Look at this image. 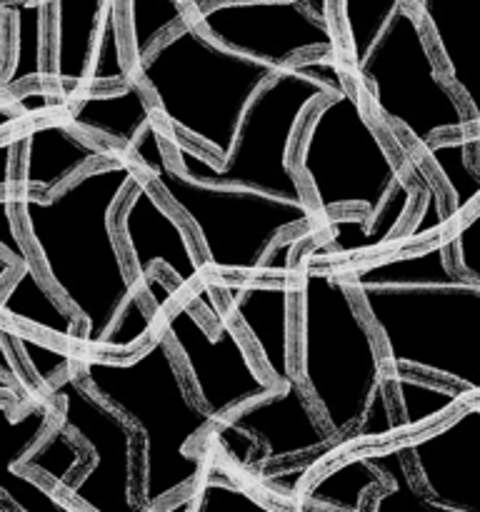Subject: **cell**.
Here are the masks:
<instances>
[{
  "mask_svg": "<svg viewBox=\"0 0 480 512\" xmlns=\"http://www.w3.org/2000/svg\"><path fill=\"white\" fill-rule=\"evenodd\" d=\"M138 178L133 158L113 155L55 195L15 190L23 235L40 273L83 325L78 353L130 358L158 333L155 310L135 280L115 225Z\"/></svg>",
  "mask_w": 480,
  "mask_h": 512,
  "instance_id": "6da1fadb",
  "label": "cell"
},
{
  "mask_svg": "<svg viewBox=\"0 0 480 512\" xmlns=\"http://www.w3.org/2000/svg\"><path fill=\"white\" fill-rule=\"evenodd\" d=\"M293 163L323 218L313 253L325 263L393 248L418 213V158L398 165L350 73L308 113Z\"/></svg>",
  "mask_w": 480,
  "mask_h": 512,
  "instance_id": "7a4b0ae2",
  "label": "cell"
},
{
  "mask_svg": "<svg viewBox=\"0 0 480 512\" xmlns=\"http://www.w3.org/2000/svg\"><path fill=\"white\" fill-rule=\"evenodd\" d=\"M390 370H408L480 398V283L453 263L450 225L383 258L338 263Z\"/></svg>",
  "mask_w": 480,
  "mask_h": 512,
  "instance_id": "3957f363",
  "label": "cell"
},
{
  "mask_svg": "<svg viewBox=\"0 0 480 512\" xmlns=\"http://www.w3.org/2000/svg\"><path fill=\"white\" fill-rule=\"evenodd\" d=\"M313 238L300 248L298 270V380L340 455L398 440L388 363L378 333L335 263L315 258Z\"/></svg>",
  "mask_w": 480,
  "mask_h": 512,
  "instance_id": "277c9868",
  "label": "cell"
},
{
  "mask_svg": "<svg viewBox=\"0 0 480 512\" xmlns=\"http://www.w3.org/2000/svg\"><path fill=\"white\" fill-rule=\"evenodd\" d=\"M338 25L345 70L390 138L403 133L420 153L438 138L478 133L408 0H338Z\"/></svg>",
  "mask_w": 480,
  "mask_h": 512,
  "instance_id": "5b68a950",
  "label": "cell"
},
{
  "mask_svg": "<svg viewBox=\"0 0 480 512\" xmlns=\"http://www.w3.org/2000/svg\"><path fill=\"white\" fill-rule=\"evenodd\" d=\"M130 158L193 230L213 275H295L303 243L323 230L310 200L298 203L178 170L160 120Z\"/></svg>",
  "mask_w": 480,
  "mask_h": 512,
  "instance_id": "8992f818",
  "label": "cell"
},
{
  "mask_svg": "<svg viewBox=\"0 0 480 512\" xmlns=\"http://www.w3.org/2000/svg\"><path fill=\"white\" fill-rule=\"evenodd\" d=\"M78 375L138 433L140 503L148 512L193 493L210 455L200 440L208 443L218 420L193 395L170 340L158 330L130 358L78 353Z\"/></svg>",
  "mask_w": 480,
  "mask_h": 512,
  "instance_id": "52a82bcc",
  "label": "cell"
},
{
  "mask_svg": "<svg viewBox=\"0 0 480 512\" xmlns=\"http://www.w3.org/2000/svg\"><path fill=\"white\" fill-rule=\"evenodd\" d=\"M275 73L273 65L215 43L188 18L135 65L133 78L150 93L165 128L223 165L250 103Z\"/></svg>",
  "mask_w": 480,
  "mask_h": 512,
  "instance_id": "ba28073f",
  "label": "cell"
},
{
  "mask_svg": "<svg viewBox=\"0 0 480 512\" xmlns=\"http://www.w3.org/2000/svg\"><path fill=\"white\" fill-rule=\"evenodd\" d=\"M345 78L343 53L313 55L278 70L250 103L233 153L223 165L163 125L170 160L188 175H208L220 183L245 185L298 203L310 200L293 163L295 145L310 110L338 93Z\"/></svg>",
  "mask_w": 480,
  "mask_h": 512,
  "instance_id": "9c48e42d",
  "label": "cell"
},
{
  "mask_svg": "<svg viewBox=\"0 0 480 512\" xmlns=\"http://www.w3.org/2000/svg\"><path fill=\"white\" fill-rule=\"evenodd\" d=\"M208 38L283 70L313 55L343 53L338 0H188Z\"/></svg>",
  "mask_w": 480,
  "mask_h": 512,
  "instance_id": "30bf717a",
  "label": "cell"
},
{
  "mask_svg": "<svg viewBox=\"0 0 480 512\" xmlns=\"http://www.w3.org/2000/svg\"><path fill=\"white\" fill-rule=\"evenodd\" d=\"M155 318L178 355L190 390L215 420H225L278 388L260 368L248 340L240 338L230 313L210 323L198 315L193 295L180 288Z\"/></svg>",
  "mask_w": 480,
  "mask_h": 512,
  "instance_id": "8fae6325",
  "label": "cell"
},
{
  "mask_svg": "<svg viewBox=\"0 0 480 512\" xmlns=\"http://www.w3.org/2000/svg\"><path fill=\"white\" fill-rule=\"evenodd\" d=\"M48 398L60 425L90 453L65 498L85 512H148L140 503V438L133 425L103 403L80 375L58 385Z\"/></svg>",
  "mask_w": 480,
  "mask_h": 512,
  "instance_id": "7c38bea8",
  "label": "cell"
},
{
  "mask_svg": "<svg viewBox=\"0 0 480 512\" xmlns=\"http://www.w3.org/2000/svg\"><path fill=\"white\" fill-rule=\"evenodd\" d=\"M133 78L120 28V0H50L48 80L63 108L85 90Z\"/></svg>",
  "mask_w": 480,
  "mask_h": 512,
  "instance_id": "4fadbf2b",
  "label": "cell"
},
{
  "mask_svg": "<svg viewBox=\"0 0 480 512\" xmlns=\"http://www.w3.org/2000/svg\"><path fill=\"white\" fill-rule=\"evenodd\" d=\"M115 225L140 290L153 283L158 268L178 280L180 288L188 293L208 288L213 273L200 253L193 230L143 170L138 183L120 203Z\"/></svg>",
  "mask_w": 480,
  "mask_h": 512,
  "instance_id": "5bb4252c",
  "label": "cell"
},
{
  "mask_svg": "<svg viewBox=\"0 0 480 512\" xmlns=\"http://www.w3.org/2000/svg\"><path fill=\"white\" fill-rule=\"evenodd\" d=\"M213 283L268 378L278 385L298 378L295 275H213Z\"/></svg>",
  "mask_w": 480,
  "mask_h": 512,
  "instance_id": "9a60e30c",
  "label": "cell"
},
{
  "mask_svg": "<svg viewBox=\"0 0 480 512\" xmlns=\"http://www.w3.org/2000/svg\"><path fill=\"white\" fill-rule=\"evenodd\" d=\"M223 423L243 430L248 438L255 440L258 455H255L253 473L260 475L303 460H318V465H328L330 455L340 453V440L323 423L298 378L243 405Z\"/></svg>",
  "mask_w": 480,
  "mask_h": 512,
  "instance_id": "2e32d148",
  "label": "cell"
},
{
  "mask_svg": "<svg viewBox=\"0 0 480 512\" xmlns=\"http://www.w3.org/2000/svg\"><path fill=\"white\" fill-rule=\"evenodd\" d=\"M400 443L430 498L455 512H480V398Z\"/></svg>",
  "mask_w": 480,
  "mask_h": 512,
  "instance_id": "e0dca14e",
  "label": "cell"
},
{
  "mask_svg": "<svg viewBox=\"0 0 480 512\" xmlns=\"http://www.w3.org/2000/svg\"><path fill=\"white\" fill-rule=\"evenodd\" d=\"M5 138L15 145L18 173L13 188L35 195H55L88 168L120 155L100 140L80 133L65 118L38 123L18 135L5 133Z\"/></svg>",
  "mask_w": 480,
  "mask_h": 512,
  "instance_id": "ac0fdd59",
  "label": "cell"
},
{
  "mask_svg": "<svg viewBox=\"0 0 480 512\" xmlns=\"http://www.w3.org/2000/svg\"><path fill=\"white\" fill-rule=\"evenodd\" d=\"M418 13L445 78L480 128V0H423Z\"/></svg>",
  "mask_w": 480,
  "mask_h": 512,
  "instance_id": "d6986e66",
  "label": "cell"
},
{
  "mask_svg": "<svg viewBox=\"0 0 480 512\" xmlns=\"http://www.w3.org/2000/svg\"><path fill=\"white\" fill-rule=\"evenodd\" d=\"M63 113L80 133L128 158L140 138L160 120L153 98L135 78L113 88L85 90L65 105Z\"/></svg>",
  "mask_w": 480,
  "mask_h": 512,
  "instance_id": "ffe728a7",
  "label": "cell"
},
{
  "mask_svg": "<svg viewBox=\"0 0 480 512\" xmlns=\"http://www.w3.org/2000/svg\"><path fill=\"white\" fill-rule=\"evenodd\" d=\"M5 95L45 85L48 80L50 0H0Z\"/></svg>",
  "mask_w": 480,
  "mask_h": 512,
  "instance_id": "44dd1931",
  "label": "cell"
},
{
  "mask_svg": "<svg viewBox=\"0 0 480 512\" xmlns=\"http://www.w3.org/2000/svg\"><path fill=\"white\" fill-rule=\"evenodd\" d=\"M0 313L5 325L40 330L68 348L80 345L83 325L78 315L43 278L35 258L20 263L18 270L0 283Z\"/></svg>",
  "mask_w": 480,
  "mask_h": 512,
  "instance_id": "7402d4cb",
  "label": "cell"
},
{
  "mask_svg": "<svg viewBox=\"0 0 480 512\" xmlns=\"http://www.w3.org/2000/svg\"><path fill=\"white\" fill-rule=\"evenodd\" d=\"M388 480L373 465L365 450H353L335 460L323 475L308 485L300 503L328 512H363L365 500L378 488H385Z\"/></svg>",
  "mask_w": 480,
  "mask_h": 512,
  "instance_id": "603a6c76",
  "label": "cell"
},
{
  "mask_svg": "<svg viewBox=\"0 0 480 512\" xmlns=\"http://www.w3.org/2000/svg\"><path fill=\"white\" fill-rule=\"evenodd\" d=\"M388 385L390 400H395L400 410V438L443 423L468 400L453 385L408 370H390Z\"/></svg>",
  "mask_w": 480,
  "mask_h": 512,
  "instance_id": "cb8c5ba5",
  "label": "cell"
},
{
  "mask_svg": "<svg viewBox=\"0 0 480 512\" xmlns=\"http://www.w3.org/2000/svg\"><path fill=\"white\" fill-rule=\"evenodd\" d=\"M363 450L373 460L375 468L388 480L385 488H378L375 493H370V498L365 500L363 512H455L425 493L423 485L415 478L408 450L403 448L400 440L383 445H370V448Z\"/></svg>",
  "mask_w": 480,
  "mask_h": 512,
  "instance_id": "d4e9b609",
  "label": "cell"
},
{
  "mask_svg": "<svg viewBox=\"0 0 480 512\" xmlns=\"http://www.w3.org/2000/svg\"><path fill=\"white\" fill-rule=\"evenodd\" d=\"M188 18H193L188 0H120V28L130 70Z\"/></svg>",
  "mask_w": 480,
  "mask_h": 512,
  "instance_id": "484cf974",
  "label": "cell"
},
{
  "mask_svg": "<svg viewBox=\"0 0 480 512\" xmlns=\"http://www.w3.org/2000/svg\"><path fill=\"white\" fill-rule=\"evenodd\" d=\"M478 133L438 138L423 150L425 160L433 165V170L440 175L445 190H448L450 218H458L480 203V170L475 165V138H478Z\"/></svg>",
  "mask_w": 480,
  "mask_h": 512,
  "instance_id": "4316f807",
  "label": "cell"
},
{
  "mask_svg": "<svg viewBox=\"0 0 480 512\" xmlns=\"http://www.w3.org/2000/svg\"><path fill=\"white\" fill-rule=\"evenodd\" d=\"M88 458V448L65 425H60L58 420L50 428V433L40 440L38 448L15 470H23V473L48 483L58 493H65L70 488V483L83 473V468L88 465Z\"/></svg>",
  "mask_w": 480,
  "mask_h": 512,
  "instance_id": "83f0119b",
  "label": "cell"
},
{
  "mask_svg": "<svg viewBox=\"0 0 480 512\" xmlns=\"http://www.w3.org/2000/svg\"><path fill=\"white\" fill-rule=\"evenodd\" d=\"M3 333L10 335L13 345L18 348L20 360H23L25 373L30 375L33 385L43 398H48L58 385L78 375V350L60 343H50L45 338H35L25 328L3 323Z\"/></svg>",
  "mask_w": 480,
  "mask_h": 512,
  "instance_id": "f1b7e54d",
  "label": "cell"
},
{
  "mask_svg": "<svg viewBox=\"0 0 480 512\" xmlns=\"http://www.w3.org/2000/svg\"><path fill=\"white\" fill-rule=\"evenodd\" d=\"M190 500H193L190 512H328L305 503H300L293 510L273 508L270 503L260 500L258 495L250 493L245 485L235 483L233 475H228L210 460L205 475L190 493Z\"/></svg>",
  "mask_w": 480,
  "mask_h": 512,
  "instance_id": "f546056e",
  "label": "cell"
},
{
  "mask_svg": "<svg viewBox=\"0 0 480 512\" xmlns=\"http://www.w3.org/2000/svg\"><path fill=\"white\" fill-rule=\"evenodd\" d=\"M3 415L8 420V470H15L58 423V410L50 398L3 400Z\"/></svg>",
  "mask_w": 480,
  "mask_h": 512,
  "instance_id": "4dcf8cb0",
  "label": "cell"
},
{
  "mask_svg": "<svg viewBox=\"0 0 480 512\" xmlns=\"http://www.w3.org/2000/svg\"><path fill=\"white\" fill-rule=\"evenodd\" d=\"M0 503H8L18 512H85L70 503L63 493L23 470H5L0 483Z\"/></svg>",
  "mask_w": 480,
  "mask_h": 512,
  "instance_id": "1f68e13d",
  "label": "cell"
},
{
  "mask_svg": "<svg viewBox=\"0 0 480 512\" xmlns=\"http://www.w3.org/2000/svg\"><path fill=\"white\" fill-rule=\"evenodd\" d=\"M28 258H33V253H30L18 218L15 188H3V198H0V283L8 280L18 270V265Z\"/></svg>",
  "mask_w": 480,
  "mask_h": 512,
  "instance_id": "d6a6232c",
  "label": "cell"
},
{
  "mask_svg": "<svg viewBox=\"0 0 480 512\" xmlns=\"http://www.w3.org/2000/svg\"><path fill=\"white\" fill-rule=\"evenodd\" d=\"M450 248L455 268L480 283V203L468 213L450 218Z\"/></svg>",
  "mask_w": 480,
  "mask_h": 512,
  "instance_id": "836d02e7",
  "label": "cell"
},
{
  "mask_svg": "<svg viewBox=\"0 0 480 512\" xmlns=\"http://www.w3.org/2000/svg\"><path fill=\"white\" fill-rule=\"evenodd\" d=\"M475 165H478V170H480V133H478V138H475Z\"/></svg>",
  "mask_w": 480,
  "mask_h": 512,
  "instance_id": "e575fe53",
  "label": "cell"
},
{
  "mask_svg": "<svg viewBox=\"0 0 480 512\" xmlns=\"http://www.w3.org/2000/svg\"><path fill=\"white\" fill-rule=\"evenodd\" d=\"M408 3H410V5H413V8H415V10H418V5H420V3H423V0H408Z\"/></svg>",
  "mask_w": 480,
  "mask_h": 512,
  "instance_id": "d590c367",
  "label": "cell"
}]
</instances>
